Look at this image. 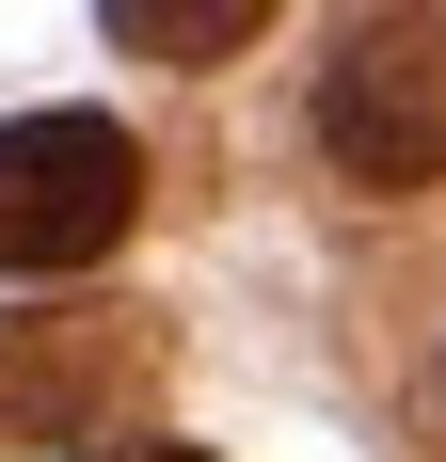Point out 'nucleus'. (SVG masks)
I'll list each match as a JSON object with an SVG mask.
<instances>
[{"mask_svg":"<svg viewBox=\"0 0 446 462\" xmlns=\"http://www.w3.org/2000/svg\"><path fill=\"white\" fill-rule=\"evenodd\" d=\"M319 160L351 191L446 176V0H351V32L319 64Z\"/></svg>","mask_w":446,"mask_h":462,"instance_id":"obj_1","label":"nucleus"},{"mask_svg":"<svg viewBox=\"0 0 446 462\" xmlns=\"http://www.w3.org/2000/svg\"><path fill=\"white\" fill-rule=\"evenodd\" d=\"M144 224V143L112 112H16L0 128V272H96Z\"/></svg>","mask_w":446,"mask_h":462,"instance_id":"obj_2","label":"nucleus"},{"mask_svg":"<svg viewBox=\"0 0 446 462\" xmlns=\"http://www.w3.org/2000/svg\"><path fill=\"white\" fill-rule=\"evenodd\" d=\"M160 383V319L128 303H16L0 319V447H96Z\"/></svg>","mask_w":446,"mask_h":462,"instance_id":"obj_3","label":"nucleus"},{"mask_svg":"<svg viewBox=\"0 0 446 462\" xmlns=\"http://www.w3.org/2000/svg\"><path fill=\"white\" fill-rule=\"evenodd\" d=\"M96 16H112V48H128V64H191V80H208V64H239V48L271 32V0H96Z\"/></svg>","mask_w":446,"mask_h":462,"instance_id":"obj_4","label":"nucleus"},{"mask_svg":"<svg viewBox=\"0 0 446 462\" xmlns=\"http://www.w3.org/2000/svg\"><path fill=\"white\" fill-rule=\"evenodd\" d=\"M96 462H208V447H160V430H144V447H96Z\"/></svg>","mask_w":446,"mask_h":462,"instance_id":"obj_5","label":"nucleus"}]
</instances>
